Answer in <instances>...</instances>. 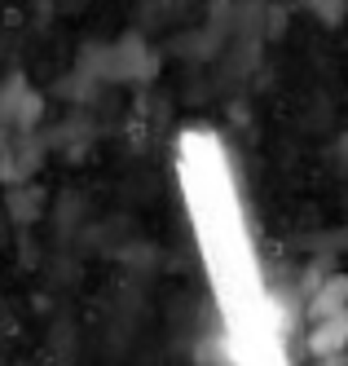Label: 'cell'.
Instances as JSON below:
<instances>
[{
	"instance_id": "obj_2",
	"label": "cell",
	"mask_w": 348,
	"mask_h": 366,
	"mask_svg": "<svg viewBox=\"0 0 348 366\" xmlns=\"http://www.w3.org/2000/svg\"><path fill=\"white\" fill-rule=\"evenodd\" d=\"M0 107H5V115L14 119V124H31L36 115H40V97L26 89L22 80H9V89H5V102H0Z\"/></svg>"
},
{
	"instance_id": "obj_1",
	"label": "cell",
	"mask_w": 348,
	"mask_h": 366,
	"mask_svg": "<svg viewBox=\"0 0 348 366\" xmlns=\"http://www.w3.org/2000/svg\"><path fill=\"white\" fill-rule=\"evenodd\" d=\"M84 71L97 75V80H115V84L146 80V75H154V49L146 40H137V36H119L115 44L93 49Z\"/></svg>"
}]
</instances>
